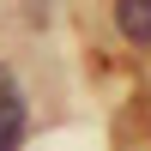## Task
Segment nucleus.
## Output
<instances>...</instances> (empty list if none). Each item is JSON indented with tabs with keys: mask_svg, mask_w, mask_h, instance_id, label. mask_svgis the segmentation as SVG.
Returning <instances> with one entry per match:
<instances>
[{
	"mask_svg": "<svg viewBox=\"0 0 151 151\" xmlns=\"http://www.w3.org/2000/svg\"><path fill=\"white\" fill-rule=\"evenodd\" d=\"M24 127H30V109H24V91L6 67H0V151H18Z\"/></svg>",
	"mask_w": 151,
	"mask_h": 151,
	"instance_id": "nucleus-1",
	"label": "nucleus"
},
{
	"mask_svg": "<svg viewBox=\"0 0 151 151\" xmlns=\"http://www.w3.org/2000/svg\"><path fill=\"white\" fill-rule=\"evenodd\" d=\"M115 30L133 48H151V0H115Z\"/></svg>",
	"mask_w": 151,
	"mask_h": 151,
	"instance_id": "nucleus-2",
	"label": "nucleus"
}]
</instances>
